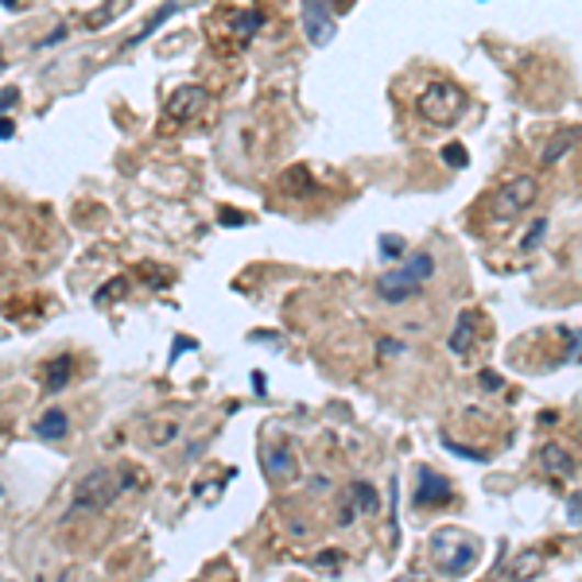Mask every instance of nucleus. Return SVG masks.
Instances as JSON below:
<instances>
[{"label": "nucleus", "instance_id": "1", "mask_svg": "<svg viewBox=\"0 0 582 582\" xmlns=\"http://www.w3.org/2000/svg\"><path fill=\"white\" fill-rule=\"evenodd\" d=\"M432 559L443 574L462 579V574L478 563V540L458 533V528H439V533L432 536Z\"/></svg>", "mask_w": 582, "mask_h": 582}, {"label": "nucleus", "instance_id": "2", "mask_svg": "<svg viewBox=\"0 0 582 582\" xmlns=\"http://www.w3.org/2000/svg\"><path fill=\"white\" fill-rule=\"evenodd\" d=\"M416 109L427 125H455L458 116L466 113V93L458 90L455 82H443L439 78V82H432L424 93H419Z\"/></svg>", "mask_w": 582, "mask_h": 582}, {"label": "nucleus", "instance_id": "3", "mask_svg": "<svg viewBox=\"0 0 582 582\" xmlns=\"http://www.w3.org/2000/svg\"><path fill=\"white\" fill-rule=\"evenodd\" d=\"M125 485L128 482H116L113 470L98 466V470H90V474L75 485V508H82V513H101V508H109L116 497H121Z\"/></svg>", "mask_w": 582, "mask_h": 582}, {"label": "nucleus", "instance_id": "4", "mask_svg": "<svg viewBox=\"0 0 582 582\" xmlns=\"http://www.w3.org/2000/svg\"><path fill=\"white\" fill-rule=\"evenodd\" d=\"M536 194H540L536 179H528V175H516L513 183H505V187H501V191L490 199V214L497 217V222H513V217H521L524 210L533 206Z\"/></svg>", "mask_w": 582, "mask_h": 582}, {"label": "nucleus", "instance_id": "5", "mask_svg": "<svg viewBox=\"0 0 582 582\" xmlns=\"http://www.w3.org/2000/svg\"><path fill=\"white\" fill-rule=\"evenodd\" d=\"M303 9V35H307L315 47H326L334 40V16L326 0H300Z\"/></svg>", "mask_w": 582, "mask_h": 582}, {"label": "nucleus", "instance_id": "6", "mask_svg": "<svg viewBox=\"0 0 582 582\" xmlns=\"http://www.w3.org/2000/svg\"><path fill=\"white\" fill-rule=\"evenodd\" d=\"M206 105H210V93L202 90V86H179V90L167 98V116H171L175 125H187V121H194Z\"/></svg>", "mask_w": 582, "mask_h": 582}, {"label": "nucleus", "instance_id": "7", "mask_svg": "<svg viewBox=\"0 0 582 582\" xmlns=\"http://www.w3.org/2000/svg\"><path fill=\"white\" fill-rule=\"evenodd\" d=\"M419 291V276L412 272V268H400V272H389L377 280V295H381L384 303H404L412 300Z\"/></svg>", "mask_w": 582, "mask_h": 582}, {"label": "nucleus", "instance_id": "8", "mask_svg": "<svg viewBox=\"0 0 582 582\" xmlns=\"http://www.w3.org/2000/svg\"><path fill=\"white\" fill-rule=\"evenodd\" d=\"M354 505H358L361 516H373L377 508H381V497H377V490H373L369 482H354V485L346 490V497H342V513H338L342 524L354 521Z\"/></svg>", "mask_w": 582, "mask_h": 582}, {"label": "nucleus", "instance_id": "9", "mask_svg": "<svg viewBox=\"0 0 582 582\" xmlns=\"http://www.w3.org/2000/svg\"><path fill=\"white\" fill-rule=\"evenodd\" d=\"M260 466L276 482H291V478L300 474V458L291 455L288 447H260Z\"/></svg>", "mask_w": 582, "mask_h": 582}, {"label": "nucleus", "instance_id": "10", "mask_svg": "<svg viewBox=\"0 0 582 582\" xmlns=\"http://www.w3.org/2000/svg\"><path fill=\"white\" fill-rule=\"evenodd\" d=\"M455 497L447 478H439L435 470H419V482H416V508H435L443 501Z\"/></svg>", "mask_w": 582, "mask_h": 582}, {"label": "nucleus", "instance_id": "11", "mask_svg": "<svg viewBox=\"0 0 582 582\" xmlns=\"http://www.w3.org/2000/svg\"><path fill=\"white\" fill-rule=\"evenodd\" d=\"M474 338H478V315H474V311H462V315H458V323H455V331H450V338H447L450 354L466 358V354H470V346H474Z\"/></svg>", "mask_w": 582, "mask_h": 582}, {"label": "nucleus", "instance_id": "12", "mask_svg": "<svg viewBox=\"0 0 582 582\" xmlns=\"http://www.w3.org/2000/svg\"><path fill=\"white\" fill-rule=\"evenodd\" d=\"M540 466L551 478H574V455L567 447H559V443H544Z\"/></svg>", "mask_w": 582, "mask_h": 582}, {"label": "nucleus", "instance_id": "13", "mask_svg": "<svg viewBox=\"0 0 582 582\" xmlns=\"http://www.w3.org/2000/svg\"><path fill=\"white\" fill-rule=\"evenodd\" d=\"M67 432H70V419H67V412H58V407H51V412H43V416L35 419V435L47 443L67 439Z\"/></svg>", "mask_w": 582, "mask_h": 582}, {"label": "nucleus", "instance_id": "14", "mask_svg": "<svg viewBox=\"0 0 582 582\" xmlns=\"http://www.w3.org/2000/svg\"><path fill=\"white\" fill-rule=\"evenodd\" d=\"M70 373H75V358L70 354H58L47 369H43V389L47 392H63L70 384Z\"/></svg>", "mask_w": 582, "mask_h": 582}, {"label": "nucleus", "instance_id": "15", "mask_svg": "<svg viewBox=\"0 0 582 582\" xmlns=\"http://www.w3.org/2000/svg\"><path fill=\"white\" fill-rule=\"evenodd\" d=\"M540 571H544V559L536 556V551H524V556H516L513 563H508L505 582H528V579H536Z\"/></svg>", "mask_w": 582, "mask_h": 582}, {"label": "nucleus", "instance_id": "16", "mask_svg": "<svg viewBox=\"0 0 582 582\" xmlns=\"http://www.w3.org/2000/svg\"><path fill=\"white\" fill-rule=\"evenodd\" d=\"M144 432H148V443H152V447H164V443H171L175 435H179V419L159 416V419H152V424L144 427Z\"/></svg>", "mask_w": 582, "mask_h": 582}, {"label": "nucleus", "instance_id": "17", "mask_svg": "<svg viewBox=\"0 0 582 582\" xmlns=\"http://www.w3.org/2000/svg\"><path fill=\"white\" fill-rule=\"evenodd\" d=\"M175 12H179V4H175V0H171V4H164V9H159V12H156V16H152V20H148V24H144V27H141V32H136V35H128V40H125V51H128V47H141V43H144V40H148V35H152V32H156V27H159V24H164V20H171V16H175Z\"/></svg>", "mask_w": 582, "mask_h": 582}, {"label": "nucleus", "instance_id": "18", "mask_svg": "<svg viewBox=\"0 0 582 582\" xmlns=\"http://www.w3.org/2000/svg\"><path fill=\"white\" fill-rule=\"evenodd\" d=\"M574 141H579V133H574V128H563V133L551 136V144L544 148V167H551L567 148H574Z\"/></svg>", "mask_w": 582, "mask_h": 582}, {"label": "nucleus", "instance_id": "19", "mask_svg": "<svg viewBox=\"0 0 582 582\" xmlns=\"http://www.w3.org/2000/svg\"><path fill=\"white\" fill-rule=\"evenodd\" d=\"M125 291H128V280H125V276H116L113 283H105V288L98 291V303H113V300H121Z\"/></svg>", "mask_w": 582, "mask_h": 582}, {"label": "nucleus", "instance_id": "20", "mask_svg": "<svg viewBox=\"0 0 582 582\" xmlns=\"http://www.w3.org/2000/svg\"><path fill=\"white\" fill-rule=\"evenodd\" d=\"M443 159H447V164H455V167H466V164H470V156H466L462 144H447V148H443Z\"/></svg>", "mask_w": 582, "mask_h": 582}, {"label": "nucleus", "instance_id": "21", "mask_svg": "<svg viewBox=\"0 0 582 582\" xmlns=\"http://www.w3.org/2000/svg\"><path fill=\"white\" fill-rule=\"evenodd\" d=\"M528 230H533V233L524 237V249H536V245L544 242V233H548V222H533V225H528Z\"/></svg>", "mask_w": 582, "mask_h": 582}, {"label": "nucleus", "instance_id": "22", "mask_svg": "<svg viewBox=\"0 0 582 582\" xmlns=\"http://www.w3.org/2000/svg\"><path fill=\"white\" fill-rule=\"evenodd\" d=\"M381 253L384 257H400V253H404V242H400V237H381Z\"/></svg>", "mask_w": 582, "mask_h": 582}, {"label": "nucleus", "instance_id": "23", "mask_svg": "<svg viewBox=\"0 0 582 582\" xmlns=\"http://www.w3.org/2000/svg\"><path fill=\"white\" fill-rule=\"evenodd\" d=\"M222 222H233V225H237V222H245V214H233V210H222Z\"/></svg>", "mask_w": 582, "mask_h": 582}, {"label": "nucleus", "instance_id": "24", "mask_svg": "<svg viewBox=\"0 0 582 582\" xmlns=\"http://www.w3.org/2000/svg\"><path fill=\"white\" fill-rule=\"evenodd\" d=\"M482 381H485V389H490V392H497V389H501V381H497V377H493V373H485Z\"/></svg>", "mask_w": 582, "mask_h": 582}, {"label": "nucleus", "instance_id": "25", "mask_svg": "<svg viewBox=\"0 0 582 582\" xmlns=\"http://www.w3.org/2000/svg\"><path fill=\"white\" fill-rule=\"evenodd\" d=\"M12 101H16V90H12V86H4V109H12Z\"/></svg>", "mask_w": 582, "mask_h": 582}, {"label": "nucleus", "instance_id": "26", "mask_svg": "<svg viewBox=\"0 0 582 582\" xmlns=\"http://www.w3.org/2000/svg\"><path fill=\"white\" fill-rule=\"evenodd\" d=\"M4 12H16V0H4Z\"/></svg>", "mask_w": 582, "mask_h": 582}, {"label": "nucleus", "instance_id": "27", "mask_svg": "<svg viewBox=\"0 0 582 582\" xmlns=\"http://www.w3.org/2000/svg\"><path fill=\"white\" fill-rule=\"evenodd\" d=\"M404 582H427V579H404Z\"/></svg>", "mask_w": 582, "mask_h": 582}, {"label": "nucleus", "instance_id": "28", "mask_svg": "<svg viewBox=\"0 0 582 582\" xmlns=\"http://www.w3.org/2000/svg\"><path fill=\"white\" fill-rule=\"evenodd\" d=\"M58 582H67V574H58Z\"/></svg>", "mask_w": 582, "mask_h": 582}, {"label": "nucleus", "instance_id": "29", "mask_svg": "<svg viewBox=\"0 0 582 582\" xmlns=\"http://www.w3.org/2000/svg\"><path fill=\"white\" fill-rule=\"evenodd\" d=\"M4 582H12V579H4Z\"/></svg>", "mask_w": 582, "mask_h": 582}]
</instances>
